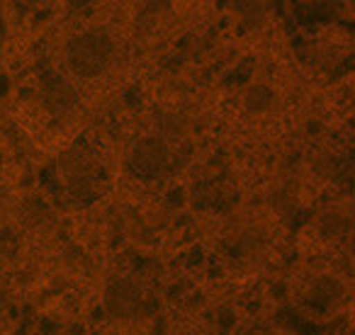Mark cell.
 <instances>
[{
	"mask_svg": "<svg viewBox=\"0 0 355 335\" xmlns=\"http://www.w3.org/2000/svg\"><path fill=\"white\" fill-rule=\"evenodd\" d=\"M112 51L114 44L107 32L88 30L71 39L69 49H66V59H69L73 73L83 75V78H93L100 71H105V66L112 59Z\"/></svg>",
	"mask_w": 355,
	"mask_h": 335,
	"instance_id": "6da1fadb",
	"label": "cell"
},
{
	"mask_svg": "<svg viewBox=\"0 0 355 335\" xmlns=\"http://www.w3.org/2000/svg\"><path fill=\"white\" fill-rule=\"evenodd\" d=\"M168 165H171V151H168V143L158 136L141 138L129 153V168L139 178L153 180L166 173Z\"/></svg>",
	"mask_w": 355,
	"mask_h": 335,
	"instance_id": "7a4b0ae2",
	"label": "cell"
},
{
	"mask_svg": "<svg viewBox=\"0 0 355 335\" xmlns=\"http://www.w3.org/2000/svg\"><path fill=\"white\" fill-rule=\"evenodd\" d=\"M105 309L117 318H132L141 309V291L134 282L114 280L105 289Z\"/></svg>",
	"mask_w": 355,
	"mask_h": 335,
	"instance_id": "3957f363",
	"label": "cell"
},
{
	"mask_svg": "<svg viewBox=\"0 0 355 335\" xmlns=\"http://www.w3.org/2000/svg\"><path fill=\"white\" fill-rule=\"evenodd\" d=\"M42 98H44V105L49 112L66 114L76 105V90L66 80L49 78L44 83V88H42Z\"/></svg>",
	"mask_w": 355,
	"mask_h": 335,
	"instance_id": "277c9868",
	"label": "cell"
},
{
	"mask_svg": "<svg viewBox=\"0 0 355 335\" xmlns=\"http://www.w3.org/2000/svg\"><path fill=\"white\" fill-rule=\"evenodd\" d=\"M338 296H340L338 282L329 280V277H324V280H319L314 287H311V301H314V304L329 306V304H334Z\"/></svg>",
	"mask_w": 355,
	"mask_h": 335,
	"instance_id": "5b68a950",
	"label": "cell"
},
{
	"mask_svg": "<svg viewBox=\"0 0 355 335\" xmlns=\"http://www.w3.org/2000/svg\"><path fill=\"white\" fill-rule=\"evenodd\" d=\"M268 105H272V90L268 85H251L246 93V107L261 112Z\"/></svg>",
	"mask_w": 355,
	"mask_h": 335,
	"instance_id": "8992f818",
	"label": "cell"
}]
</instances>
